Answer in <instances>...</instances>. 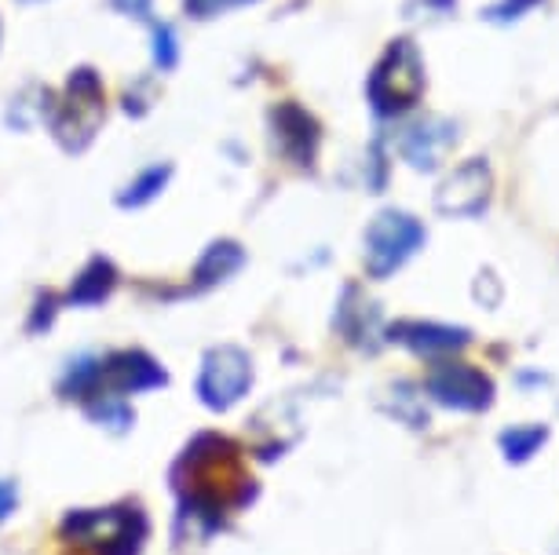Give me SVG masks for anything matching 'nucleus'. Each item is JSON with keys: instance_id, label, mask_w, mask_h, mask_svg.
<instances>
[{"instance_id": "20e7f679", "label": "nucleus", "mask_w": 559, "mask_h": 555, "mask_svg": "<svg viewBox=\"0 0 559 555\" xmlns=\"http://www.w3.org/2000/svg\"><path fill=\"white\" fill-rule=\"evenodd\" d=\"M428 391L436 395L442 406L476 413V410H487L490 406L493 384L479 370H472V365L450 362V365H439V370L428 376Z\"/></svg>"}, {"instance_id": "0eeeda50", "label": "nucleus", "mask_w": 559, "mask_h": 555, "mask_svg": "<svg viewBox=\"0 0 559 555\" xmlns=\"http://www.w3.org/2000/svg\"><path fill=\"white\" fill-rule=\"evenodd\" d=\"M395 340L409 343L414 351L420 354H439V351H453V348H464L468 343V333L464 329H450V326H425V322H403V326L392 329Z\"/></svg>"}, {"instance_id": "7ed1b4c3", "label": "nucleus", "mask_w": 559, "mask_h": 555, "mask_svg": "<svg viewBox=\"0 0 559 555\" xmlns=\"http://www.w3.org/2000/svg\"><path fill=\"white\" fill-rule=\"evenodd\" d=\"M252 381V365L249 354L238 348H216L209 351V359L202 365V381H198V391H202V402L213 406V410H227L235 406L246 387Z\"/></svg>"}, {"instance_id": "6e6552de", "label": "nucleus", "mask_w": 559, "mask_h": 555, "mask_svg": "<svg viewBox=\"0 0 559 555\" xmlns=\"http://www.w3.org/2000/svg\"><path fill=\"white\" fill-rule=\"evenodd\" d=\"M103 376H110L118 391H143V387L165 384V373L146 354H118L103 365Z\"/></svg>"}, {"instance_id": "f03ea898", "label": "nucleus", "mask_w": 559, "mask_h": 555, "mask_svg": "<svg viewBox=\"0 0 559 555\" xmlns=\"http://www.w3.org/2000/svg\"><path fill=\"white\" fill-rule=\"evenodd\" d=\"M425 242V227L406 213H381L366 230V267L373 278L399 270Z\"/></svg>"}, {"instance_id": "dca6fc26", "label": "nucleus", "mask_w": 559, "mask_h": 555, "mask_svg": "<svg viewBox=\"0 0 559 555\" xmlns=\"http://www.w3.org/2000/svg\"><path fill=\"white\" fill-rule=\"evenodd\" d=\"M12 505H15V486L12 483H0V519L12 511Z\"/></svg>"}, {"instance_id": "423d86ee", "label": "nucleus", "mask_w": 559, "mask_h": 555, "mask_svg": "<svg viewBox=\"0 0 559 555\" xmlns=\"http://www.w3.org/2000/svg\"><path fill=\"white\" fill-rule=\"evenodd\" d=\"M453 143V129L447 121H420L414 129H406L403 135V154L406 161L414 165V169H436L439 157L450 150Z\"/></svg>"}, {"instance_id": "4468645a", "label": "nucleus", "mask_w": 559, "mask_h": 555, "mask_svg": "<svg viewBox=\"0 0 559 555\" xmlns=\"http://www.w3.org/2000/svg\"><path fill=\"white\" fill-rule=\"evenodd\" d=\"M249 4V0H187V12L198 19H213L216 12H227V8Z\"/></svg>"}, {"instance_id": "f257e3e1", "label": "nucleus", "mask_w": 559, "mask_h": 555, "mask_svg": "<svg viewBox=\"0 0 559 555\" xmlns=\"http://www.w3.org/2000/svg\"><path fill=\"white\" fill-rule=\"evenodd\" d=\"M420 88H425V67L409 40L388 48V56L377 62L373 77H369V99L377 113H399L414 107Z\"/></svg>"}, {"instance_id": "1a4fd4ad", "label": "nucleus", "mask_w": 559, "mask_h": 555, "mask_svg": "<svg viewBox=\"0 0 559 555\" xmlns=\"http://www.w3.org/2000/svg\"><path fill=\"white\" fill-rule=\"evenodd\" d=\"M114 286V270L107 260H92V267L78 278V286L70 289V303H96L110 292Z\"/></svg>"}, {"instance_id": "2eb2a0df", "label": "nucleus", "mask_w": 559, "mask_h": 555, "mask_svg": "<svg viewBox=\"0 0 559 555\" xmlns=\"http://www.w3.org/2000/svg\"><path fill=\"white\" fill-rule=\"evenodd\" d=\"M154 56H157V67H173V62H176V48H173V29H168V26H162V29H157V51H154Z\"/></svg>"}, {"instance_id": "ddd939ff", "label": "nucleus", "mask_w": 559, "mask_h": 555, "mask_svg": "<svg viewBox=\"0 0 559 555\" xmlns=\"http://www.w3.org/2000/svg\"><path fill=\"white\" fill-rule=\"evenodd\" d=\"M96 421H103V424H110V427H129V421H132V413H129V406H124L118 395H110V399H103V402H96L88 410Z\"/></svg>"}, {"instance_id": "9d476101", "label": "nucleus", "mask_w": 559, "mask_h": 555, "mask_svg": "<svg viewBox=\"0 0 559 555\" xmlns=\"http://www.w3.org/2000/svg\"><path fill=\"white\" fill-rule=\"evenodd\" d=\"M238 264H241V249H238V245H230V242L213 245V249L205 253L202 267H198V278H202V281L227 278L230 270H238Z\"/></svg>"}, {"instance_id": "f8f14e48", "label": "nucleus", "mask_w": 559, "mask_h": 555, "mask_svg": "<svg viewBox=\"0 0 559 555\" xmlns=\"http://www.w3.org/2000/svg\"><path fill=\"white\" fill-rule=\"evenodd\" d=\"M165 180H168V169L143 172L140 180L129 186V194H121V205H143V202H151V197L165 186Z\"/></svg>"}, {"instance_id": "9b49d317", "label": "nucleus", "mask_w": 559, "mask_h": 555, "mask_svg": "<svg viewBox=\"0 0 559 555\" xmlns=\"http://www.w3.org/2000/svg\"><path fill=\"white\" fill-rule=\"evenodd\" d=\"M548 438L545 427H512V432L501 435V446H504V457L509 460H526Z\"/></svg>"}, {"instance_id": "39448f33", "label": "nucleus", "mask_w": 559, "mask_h": 555, "mask_svg": "<svg viewBox=\"0 0 559 555\" xmlns=\"http://www.w3.org/2000/svg\"><path fill=\"white\" fill-rule=\"evenodd\" d=\"M487 197H490V169L483 161H468L439 186L436 205L447 216H476L487 205Z\"/></svg>"}]
</instances>
